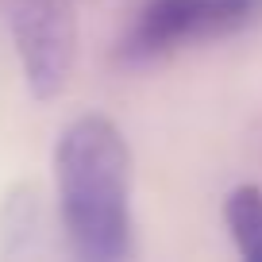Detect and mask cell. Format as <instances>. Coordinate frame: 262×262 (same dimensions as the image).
<instances>
[{
	"mask_svg": "<svg viewBox=\"0 0 262 262\" xmlns=\"http://www.w3.org/2000/svg\"><path fill=\"white\" fill-rule=\"evenodd\" d=\"M58 216L74 254L89 262L131 258V147L100 112L70 120L54 147Z\"/></svg>",
	"mask_w": 262,
	"mask_h": 262,
	"instance_id": "1",
	"label": "cell"
},
{
	"mask_svg": "<svg viewBox=\"0 0 262 262\" xmlns=\"http://www.w3.org/2000/svg\"><path fill=\"white\" fill-rule=\"evenodd\" d=\"M262 24V0H147L123 35V62H155Z\"/></svg>",
	"mask_w": 262,
	"mask_h": 262,
	"instance_id": "2",
	"label": "cell"
},
{
	"mask_svg": "<svg viewBox=\"0 0 262 262\" xmlns=\"http://www.w3.org/2000/svg\"><path fill=\"white\" fill-rule=\"evenodd\" d=\"M12 42L35 100L66 89L77 58V0H4Z\"/></svg>",
	"mask_w": 262,
	"mask_h": 262,
	"instance_id": "3",
	"label": "cell"
},
{
	"mask_svg": "<svg viewBox=\"0 0 262 262\" xmlns=\"http://www.w3.org/2000/svg\"><path fill=\"white\" fill-rule=\"evenodd\" d=\"M224 224L231 231V243L247 262H262V189L235 185L224 196Z\"/></svg>",
	"mask_w": 262,
	"mask_h": 262,
	"instance_id": "4",
	"label": "cell"
}]
</instances>
